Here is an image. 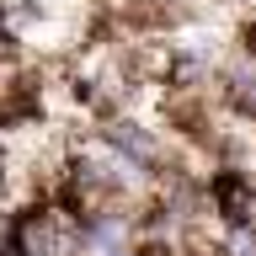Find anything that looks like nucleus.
Returning <instances> with one entry per match:
<instances>
[{"label":"nucleus","instance_id":"nucleus-1","mask_svg":"<svg viewBox=\"0 0 256 256\" xmlns=\"http://www.w3.org/2000/svg\"><path fill=\"white\" fill-rule=\"evenodd\" d=\"M75 240V224L64 219L59 208H32L11 224V246L22 256H64Z\"/></svg>","mask_w":256,"mask_h":256},{"label":"nucleus","instance_id":"nucleus-2","mask_svg":"<svg viewBox=\"0 0 256 256\" xmlns=\"http://www.w3.org/2000/svg\"><path fill=\"white\" fill-rule=\"evenodd\" d=\"M214 208H219V219L230 224L235 235H251L256 230V187H251V176L224 171L219 182H214Z\"/></svg>","mask_w":256,"mask_h":256},{"label":"nucleus","instance_id":"nucleus-3","mask_svg":"<svg viewBox=\"0 0 256 256\" xmlns=\"http://www.w3.org/2000/svg\"><path fill=\"white\" fill-rule=\"evenodd\" d=\"M102 144H107L123 166H134V171H144V166L155 160V134H150L144 123H134V118H112V123H102Z\"/></svg>","mask_w":256,"mask_h":256},{"label":"nucleus","instance_id":"nucleus-4","mask_svg":"<svg viewBox=\"0 0 256 256\" xmlns=\"http://www.w3.org/2000/svg\"><path fill=\"white\" fill-rule=\"evenodd\" d=\"M107 256H144V251H134V246H118V251H107Z\"/></svg>","mask_w":256,"mask_h":256}]
</instances>
